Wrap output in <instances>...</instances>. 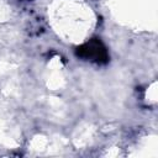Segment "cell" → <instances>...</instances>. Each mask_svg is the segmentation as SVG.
<instances>
[{
	"label": "cell",
	"mask_w": 158,
	"mask_h": 158,
	"mask_svg": "<svg viewBox=\"0 0 158 158\" xmlns=\"http://www.w3.org/2000/svg\"><path fill=\"white\" fill-rule=\"evenodd\" d=\"M78 54L85 58H95L98 60H105L106 59V52L104 47L100 44V42L93 41L83 47L79 48Z\"/></svg>",
	"instance_id": "cell-1"
}]
</instances>
